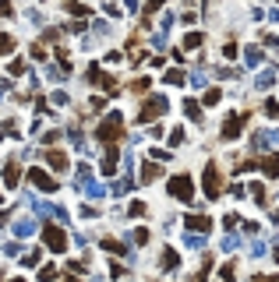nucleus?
<instances>
[{"mask_svg": "<svg viewBox=\"0 0 279 282\" xmlns=\"http://www.w3.org/2000/svg\"><path fill=\"white\" fill-rule=\"evenodd\" d=\"M42 240H46V247L53 250V254H64V247H67L64 229H57V226H46V229H42Z\"/></svg>", "mask_w": 279, "mask_h": 282, "instance_id": "1", "label": "nucleus"}, {"mask_svg": "<svg viewBox=\"0 0 279 282\" xmlns=\"http://www.w3.org/2000/svg\"><path fill=\"white\" fill-rule=\"evenodd\" d=\"M96 134H99V141H106V145H110L117 134H120V113H110V116H106V124H102Z\"/></svg>", "mask_w": 279, "mask_h": 282, "instance_id": "2", "label": "nucleus"}, {"mask_svg": "<svg viewBox=\"0 0 279 282\" xmlns=\"http://www.w3.org/2000/svg\"><path fill=\"white\" fill-rule=\"evenodd\" d=\"M163 110H166V99H163V95H152V99H149V102H145V106H141L138 120H141V124H145V120H156V116L163 113Z\"/></svg>", "mask_w": 279, "mask_h": 282, "instance_id": "3", "label": "nucleus"}, {"mask_svg": "<svg viewBox=\"0 0 279 282\" xmlns=\"http://www.w3.org/2000/svg\"><path fill=\"white\" fill-rule=\"evenodd\" d=\"M170 194L180 198V201H187V198H191V176H173V180H170Z\"/></svg>", "mask_w": 279, "mask_h": 282, "instance_id": "4", "label": "nucleus"}, {"mask_svg": "<svg viewBox=\"0 0 279 282\" xmlns=\"http://www.w3.org/2000/svg\"><path fill=\"white\" fill-rule=\"evenodd\" d=\"M28 176H32V184H36V187H42V190H57V180H53V176H46L42 169H32Z\"/></svg>", "mask_w": 279, "mask_h": 282, "instance_id": "5", "label": "nucleus"}, {"mask_svg": "<svg viewBox=\"0 0 279 282\" xmlns=\"http://www.w3.org/2000/svg\"><path fill=\"white\" fill-rule=\"evenodd\" d=\"M205 190H209V198H216L219 194V173L209 166V169H205Z\"/></svg>", "mask_w": 279, "mask_h": 282, "instance_id": "6", "label": "nucleus"}, {"mask_svg": "<svg viewBox=\"0 0 279 282\" xmlns=\"http://www.w3.org/2000/svg\"><path fill=\"white\" fill-rule=\"evenodd\" d=\"M32 229H36V222H32V219H18V222H14V236H28Z\"/></svg>", "mask_w": 279, "mask_h": 282, "instance_id": "7", "label": "nucleus"}, {"mask_svg": "<svg viewBox=\"0 0 279 282\" xmlns=\"http://www.w3.org/2000/svg\"><path fill=\"white\" fill-rule=\"evenodd\" d=\"M46 159H50V166H53V169H67V155H64V152H50Z\"/></svg>", "mask_w": 279, "mask_h": 282, "instance_id": "8", "label": "nucleus"}, {"mask_svg": "<svg viewBox=\"0 0 279 282\" xmlns=\"http://www.w3.org/2000/svg\"><path fill=\"white\" fill-rule=\"evenodd\" d=\"M187 226H191V229H201V233H205V229H209V219H205V215H191V219H187Z\"/></svg>", "mask_w": 279, "mask_h": 282, "instance_id": "9", "label": "nucleus"}, {"mask_svg": "<svg viewBox=\"0 0 279 282\" xmlns=\"http://www.w3.org/2000/svg\"><path fill=\"white\" fill-rule=\"evenodd\" d=\"M237 131H240V116L226 120V127H223V134H226V138H237Z\"/></svg>", "mask_w": 279, "mask_h": 282, "instance_id": "10", "label": "nucleus"}, {"mask_svg": "<svg viewBox=\"0 0 279 282\" xmlns=\"http://www.w3.org/2000/svg\"><path fill=\"white\" fill-rule=\"evenodd\" d=\"M57 279V268L53 264H46V268H39V282H53Z\"/></svg>", "mask_w": 279, "mask_h": 282, "instance_id": "11", "label": "nucleus"}, {"mask_svg": "<svg viewBox=\"0 0 279 282\" xmlns=\"http://www.w3.org/2000/svg\"><path fill=\"white\" fill-rule=\"evenodd\" d=\"M4 184H7V187L18 184V169H14V166H7V169H4Z\"/></svg>", "mask_w": 279, "mask_h": 282, "instance_id": "12", "label": "nucleus"}, {"mask_svg": "<svg viewBox=\"0 0 279 282\" xmlns=\"http://www.w3.org/2000/svg\"><path fill=\"white\" fill-rule=\"evenodd\" d=\"M21 264H25V268H32V264H39V250H28V254L21 258Z\"/></svg>", "mask_w": 279, "mask_h": 282, "instance_id": "13", "label": "nucleus"}, {"mask_svg": "<svg viewBox=\"0 0 279 282\" xmlns=\"http://www.w3.org/2000/svg\"><path fill=\"white\" fill-rule=\"evenodd\" d=\"M11 50H14V39H11V36H0V56L11 53Z\"/></svg>", "mask_w": 279, "mask_h": 282, "instance_id": "14", "label": "nucleus"}, {"mask_svg": "<svg viewBox=\"0 0 279 282\" xmlns=\"http://www.w3.org/2000/svg\"><path fill=\"white\" fill-rule=\"evenodd\" d=\"M102 247H106V250H113V254H127V250H124V244H117V240H102Z\"/></svg>", "mask_w": 279, "mask_h": 282, "instance_id": "15", "label": "nucleus"}, {"mask_svg": "<svg viewBox=\"0 0 279 282\" xmlns=\"http://www.w3.org/2000/svg\"><path fill=\"white\" fill-rule=\"evenodd\" d=\"M156 176H159V166H145L141 169V180H156Z\"/></svg>", "mask_w": 279, "mask_h": 282, "instance_id": "16", "label": "nucleus"}, {"mask_svg": "<svg viewBox=\"0 0 279 282\" xmlns=\"http://www.w3.org/2000/svg\"><path fill=\"white\" fill-rule=\"evenodd\" d=\"M163 254H166L163 258V268H173V264H177V254H173V250H163Z\"/></svg>", "mask_w": 279, "mask_h": 282, "instance_id": "17", "label": "nucleus"}, {"mask_svg": "<svg viewBox=\"0 0 279 282\" xmlns=\"http://www.w3.org/2000/svg\"><path fill=\"white\" fill-rule=\"evenodd\" d=\"M265 173H272V176L279 173V159H265Z\"/></svg>", "mask_w": 279, "mask_h": 282, "instance_id": "18", "label": "nucleus"}, {"mask_svg": "<svg viewBox=\"0 0 279 282\" xmlns=\"http://www.w3.org/2000/svg\"><path fill=\"white\" fill-rule=\"evenodd\" d=\"M4 254L14 258V254H21V247H18V244H7V247H4Z\"/></svg>", "mask_w": 279, "mask_h": 282, "instance_id": "19", "label": "nucleus"}, {"mask_svg": "<svg viewBox=\"0 0 279 282\" xmlns=\"http://www.w3.org/2000/svg\"><path fill=\"white\" fill-rule=\"evenodd\" d=\"M4 219H7V215H4V212H0V226H4Z\"/></svg>", "mask_w": 279, "mask_h": 282, "instance_id": "20", "label": "nucleus"}, {"mask_svg": "<svg viewBox=\"0 0 279 282\" xmlns=\"http://www.w3.org/2000/svg\"><path fill=\"white\" fill-rule=\"evenodd\" d=\"M11 282H25V279H11Z\"/></svg>", "mask_w": 279, "mask_h": 282, "instance_id": "21", "label": "nucleus"}, {"mask_svg": "<svg viewBox=\"0 0 279 282\" xmlns=\"http://www.w3.org/2000/svg\"><path fill=\"white\" fill-rule=\"evenodd\" d=\"M0 201H4V198H0Z\"/></svg>", "mask_w": 279, "mask_h": 282, "instance_id": "22", "label": "nucleus"}]
</instances>
